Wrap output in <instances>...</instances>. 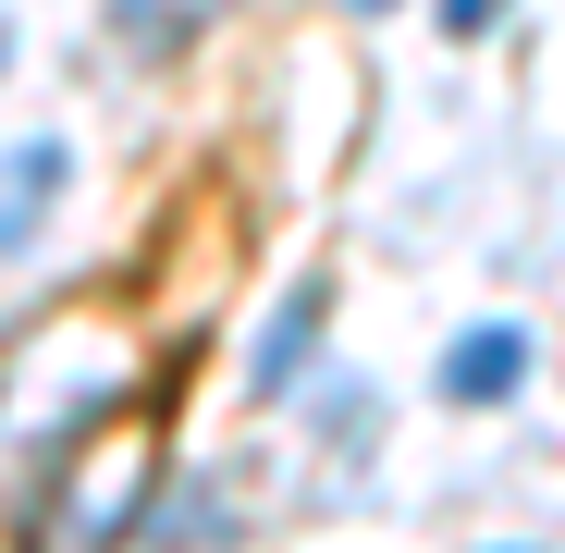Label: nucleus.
Wrapping results in <instances>:
<instances>
[{
    "instance_id": "1",
    "label": "nucleus",
    "mask_w": 565,
    "mask_h": 553,
    "mask_svg": "<svg viewBox=\"0 0 565 553\" xmlns=\"http://www.w3.org/2000/svg\"><path fill=\"white\" fill-rule=\"evenodd\" d=\"M516 382H529V332H516V320L455 332V344H443V369H430V394H443V406H504Z\"/></svg>"
},
{
    "instance_id": "2",
    "label": "nucleus",
    "mask_w": 565,
    "mask_h": 553,
    "mask_svg": "<svg viewBox=\"0 0 565 553\" xmlns=\"http://www.w3.org/2000/svg\"><path fill=\"white\" fill-rule=\"evenodd\" d=\"M320 308H332L320 284H296V296L270 308V332H258V357H246V394H282V382H296V369L320 357Z\"/></svg>"
},
{
    "instance_id": "3",
    "label": "nucleus",
    "mask_w": 565,
    "mask_h": 553,
    "mask_svg": "<svg viewBox=\"0 0 565 553\" xmlns=\"http://www.w3.org/2000/svg\"><path fill=\"white\" fill-rule=\"evenodd\" d=\"M234 0H111V38L136 50V62H160V50H184L198 25H222Z\"/></svg>"
},
{
    "instance_id": "4",
    "label": "nucleus",
    "mask_w": 565,
    "mask_h": 553,
    "mask_svg": "<svg viewBox=\"0 0 565 553\" xmlns=\"http://www.w3.org/2000/svg\"><path fill=\"white\" fill-rule=\"evenodd\" d=\"M50 184H62V148H25V160H13V184H0V246L38 222V198H50Z\"/></svg>"
},
{
    "instance_id": "5",
    "label": "nucleus",
    "mask_w": 565,
    "mask_h": 553,
    "mask_svg": "<svg viewBox=\"0 0 565 553\" xmlns=\"http://www.w3.org/2000/svg\"><path fill=\"white\" fill-rule=\"evenodd\" d=\"M492 13H504V0H443V38H480Z\"/></svg>"
},
{
    "instance_id": "6",
    "label": "nucleus",
    "mask_w": 565,
    "mask_h": 553,
    "mask_svg": "<svg viewBox=\"0 0 565 553\" xmlns=\"http://www.w3.org/2000/svg\"><path fill=\"white\" fill-rule=\"evenodd\" d=\"M356 13H394V0H356Z\"/></svg>"
}]
</instances>
